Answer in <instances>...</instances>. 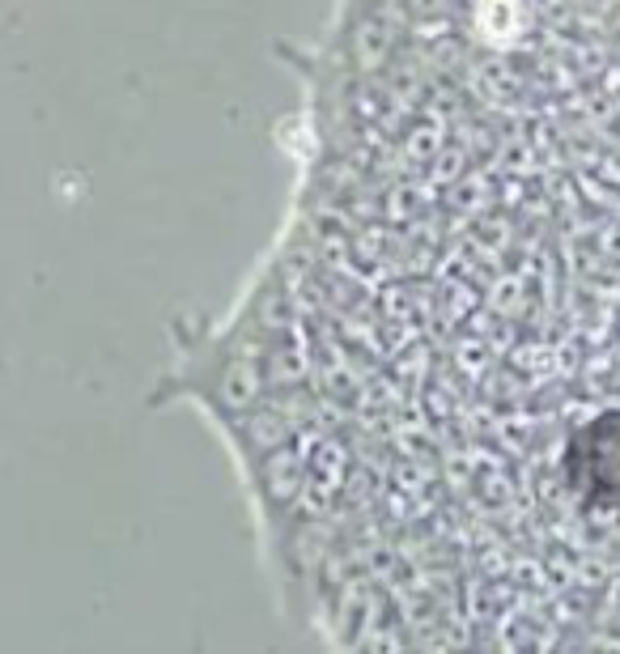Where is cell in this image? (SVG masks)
Wrapping results in <instances>:
<instances>
[{"instance_id":"cell-1","label":"cell","mask_w":620,"mask_h":654,"mask_svg":"<svg viewBox=\"0 0 620 654\" xmlns=\"http://www.w3.org/2000/svg\"><path fill=\"white\" fill-rule=\"evenodd\" d=\"M565 480L591 506H620V413H604L570 438Z\"/></svg>"}]
</instances>
